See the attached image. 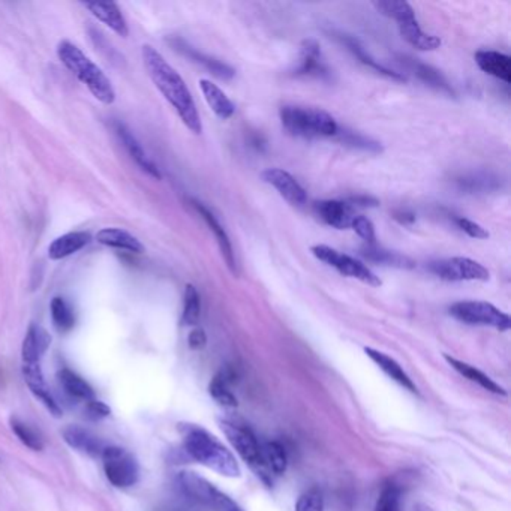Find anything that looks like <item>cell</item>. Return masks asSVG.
<instances>
[{
    "mask_svg": "<svg viewBox=\"0 0 511 511\" xmlns=\"http://www.w3.org/2000/svg\"><path fill=\"white\" fill-rule=\"evenodd\" d=\"M30 392L34 393L38 399L43 402L45 405V408L50 411L54 417H60L62 416V409L59 407V403L56 402V399L53 397L50 388L47 387L44 378L43 379H38V381H32V383H27Z\"/></svg>",
    "mask_w": 511,
    "mask_h": 511,
    "instance_id": "36",
    "label": "cell"
},
{
    "mask_svg": "<svg viewBox=\"0 0 511 511\" xmlns=\"http://www.w3.org/2000/svg\"><path fill=\"white\" fill-rule=\"evenodd\" d=\"M177 50H180L183 54L188 56V58L192 59L193 62L202 64V67H204L210 72V74H213L217 78L231 80L234 75H236V71H234L231 67H228L226 63H222V62H219L213 58H209V56H204L202 53L195 51L192 47L186 45L185 43H182V40H178Z\"/></svg>",
    "mask_w": 511,
    "mask_h": 511,
    "instance_id": "27",
    "label": "cell"
},
{
    "mask_svg": "<svg viewBox=\"0 0 511 511\" xmlns=\"http://www.w3.org/2000/svg\"><path fill=\"white\" fill-rule=\"evenodd\" d=\"M351 228L359 234L364 241H368L369 245H375V240H377L375 226L370 222V219H368L366 216H354L353 222H351Z\"/></svg>",
    "mask_w": 511,
    "mask_h": 511,
    "instance_id": "39",
    "label": "cell"
},
{
    "mask_svg": "<svg viewBox=\"0 0 511 511\" xmlns=\"http://www.w3.org/2000/svg\"><path fill=\"white\" fill-rule=\"evenodd\" d=\"M296 511H324V497L318 488L305 492L297 499Z\"/></svg>",
    "mask_w": 511,
    "mask_h": 511,
    "instance_id": "38",
    "label": "cell"
},
{
    "mask_svg": "<svg viewBox=\"0 0 511 511\" xmlns=\"http://www.w3.org/2000/svg\"><path fill=\"white\" fill-rule=\"evenodd\" d=\"M115 132L119 136L120 143L123 144V147L126 149V152L129 153V156L132 158V161L143 169L144 173H147L149 176L155 177V178L162 177L158 165L147 156V153L144 152L143 145L138 143V140L134 136V134L129 131V129L123 123H115Z\"/></svg>",
    "mask_w": 511,
    "mask_h": 511,
    "instance_id": "13",
    "label": "cell"
},
{
    "mask_svg": "<svg viewBox=\"0 0 511 511\" xmlns=\"http://www.w3.org/2000/svg\"><path fill=\"white\" fill-rule=\"evenodd\" d=\"M165 511H174V508H169V510H165Z\"/></svg>",
    "mask_w": 511,
    "mask_h": 511,
    "instance_id": "45",
    "label": "cell"
},
{
    "mask_svg": "<svg viewBox=\"0 0 511 511\" xmlns=\"http://www.w3.org/2000/svg\"><path fill=\"white\" fill-rule=\"evenodd\" d=\"M261 457L264 468L270 475H282L287 471L288 456L282 444L276 441L265 442L261 445Z\"/></svg>",
    "mask_w": 511,
    "mask_h": 511,
    "instance_id": "29",
    "label": "cell"
},
{
    "mask_svg": "<svg viewBox=\"0 0 511 511\" xmlns=\"http://www.w3.org/2000/svg\"><path fill=\"white\" fill-rule=\"evenodd\" d=\"M180 432L183 435V449L192 460L224 477H240L241 471L234 454L206 429L195 425H180Z\"/></svg>",
    "mask_w": 511,
    "mask_h": 511,
    "instance_id": "2",
    "label": "cell"
},
{
    "mask_svg": "<svg viewBox=\"0 0 511 511\" xmlns=\"http://www.w3.org/2000/svg\"><path fill=\"white\" fill-rule=\"evenodd\" d=\"M475 63L486 74L499 78L504 83H511V59L510 56L492 50H478L475 53Z\"/></svg>",
    "mask_w": 511,
    "mask_h": 511,
    "instance_id": "18",
    "label": "cell"
},
{
    "mask_svg": "<svg viewBox=\"0 0 511 511\" xmlns=\"http://www.w3.org/2000/svg\"><path fill=\"white\" fill-rule=\"evenodd\" d=\"M231 511H240L239 508H234V510H231Z\"/></svg>",
    "mask_w": 511,
    "mask_h": 511,
    "instance_id": "46",
    "label": "cell"
},
{
    "mask_svg": "<svg viewBox=\"0 0 511 511\" xmlns=\"http://www.w3.org/2000/svg\"><path fill=\"white\" fill-rule=\"evenodd\" d=\"M281 123L291 135L300 138H329L339 132L333 116L321 108L285 105L279 111Z\"/></svg>",
    "mask_w": 511,
    "mask_h": 511,
    "instance_id": "4",
    "label": "cell"
},
{
    "mask_svg": "<svg viewBox=\"0 0 511 511\" xmlns=\"http://www.w3.org/2000/svg\"><path fill=\"white\" fill-rule=\"evenodd\" d=\"M188 344L192 348V350H202L207 344V336L202 329H193L189 337H188Z\"/></svg>",
    "mask_w": 511,
    "mask_h": 511,
    "instance_id": "42",
    "label": "cell"
},
{
    "mask_svg": "<svg viewBox=\"0 0 511 511\" xmlns=\"http://www.w3.org/2000/svg\"><path fill=\"white\" fill-rule=\"evenodd\" d=\"M177 484L183 497L195 506L215 511H231L237 508V506L226 495L217 490L212 483L195 473H180L177 475Z\"/></svg>",
    "mask_w": 511,
    "mask_h": 511,
    "instance_id": "5",
    "label": "cell"
},
{
    "mask_svg": "<svg viewBox=\"0 0 511 511\" xmlns=\"http://www.w3.org/2000/svg\"><path fill=\"white\" fill-rule=\"evenodd\" d=\"M444 357H445V360L449 361V364H450V366L454 370L459 372V374L462 377H465L469 381H473V383H477L478 385L483 387L484 390H488V392L495 393V394H502V396L507 394V392L504 390V388H502L499 384L495 383V381L492 378H489L488 375L483 374V372L480 369H477V368L471 366V364H468V363H464V361H460L457 359H454V357H451L449 354H445Z\"/></svg>",
    "mask_w": 511,
    "mask_h": 511,
    "instance_id": "25",
    "label": "cell"
},
{
    "mask_svg": "<svg viewBox=\"0 0 511 511\" xmlns=\"http://www.w3.org/2000/svg\"><path fill=\"white\" fill-rule=\"evenodd\" d=\"M193 207H195L198 210V213L202 216V219L207 222V225L210 226V230H212L215 233V237L217 240V245H219V249H221L222 252V257L226 261V265L230 267V270L236 274L237 273V269H236V258H234V252H233V246H231V240L228 237V234L225 233V230L222 228V225L217 222V219L215 217V215L210 212V210L202 206L201 202L198 201H192Z\"/></svg>",
    "mask_w": 511,
    "mask_h": 511,
    "instance_id": "20",
    "label": "cell"
},
{
    "mask_svg": "<svg viewBox=\"0 0 511 511\" xmlns=\"http://www.w3.org/2000/svg\"><path fill=\"white\" fill-rule=\"evenodd\" d=\"M313 210L324 222L337 230L350 228L354 219L351 206L337 200L316 201L313 204Z\"/></svg>",
    "mask_w": 511,
    "mask_h": 511,
    "instance_id": "14",
    "label": "cell"
},
{
    "mask_svg": "<svg viewBox=\"0 0 511 511\" xmlns=\"http://www.w3.org/2000/svg\"><path fill=\"white\" fill-rule=\"evenodd\" d=\"M58 58L63 67L71 71L99 102L111 105L116 101V92L110 78L104 74L98 64L81 51L80 47L64 39L58 45Z\"/></svg>",
    "mask_w": 511,
    "mask_h": 511,
    "instance_id": "3",
    "label": "cell"
},
{
    "mask_svg": "<svg viewBox=\"0 0 511 511\" xmlns=\"http://www.w3.org/2000/svg\"><path fill=\"white\" fill-rule=\"evenodd\" d=\"M449 312L457 321L471 324V326H489L501 331H506L511 327L510 316L488 302L465 300V302L453 303Z\"/></svg>",
    "mask_w": 511,
    "mask_h": 511,
    "instance_id": "7",
    "label": "cell"
},
{
    "mask_svg": "<svg viewBox=\"0 0 511 511\" xmlns=\"http://www.w3.org/2000/svg\"><path fill=\"white\" fill-rule=\"evenodd\" d=\"M234 378H236L234 372L230 368H225L215 375L212 383L209 385L210 396H212L219 405H222V407H237L236 396L230 390V385L231 383H234Z\"/></svg>",
    "mask_w": 511,
    "mask_h": 511,
    "instance_id": "26",
    "label": "cell"
},
{
    "mask_svg": "<svg viewBox=\"0 0 511 511\" xmlns=\"http://www.w3.org/2000/svg\"><path fill=\"white\" fill-rule=\"evenodd\" d=\"M311 250L320 261L333 267V269H336L340 274L348 276V278L359 279L360 282L368 283L370 287H379L381 283H383L368 265H364L361 261H359V259H355L351 255L339 252V250L326 245L312 246Z\"/></svg>",
    "mask_w": 511,
    "mask_h": 511,
    "instance_id": "8",
    "label": "cell"
},
{
    "mask_svg": "<svg viewBox=\"0 0 511 511\" xmlns=\"http://www.w3.org/2000/svg\"><path fill=\"white\" fill-rule=\"evenodd\" d=\"M221 429L225 433L226 440L230 441L233 449L237 451L239 456L254 469L258 477H261L265 483H272V475L267 473L261 457V445H259L257 436L249 427L240 423H234L230 420H221Z\"/></svg>",
    "mask_w": 511,
    "mask_h": 511,
    "instance_id": "6",
    "label": "cell"
},
{
    "mask_svg": "<svg viewBox=\"0 0 511 511\" xmlns=\"http://www.w3.org/2000/svg\"><path fill=\"white\" fill-rule=\"evenodd\" d=\"M454 222H456L459 228L464 233H466L469 237H473V239H488L489 237V233L486 231L480 224L471 221V219L456 217L454 219Z\"/></svg>",
    "mask_w": 511,
    "mask_h": 511,
    "instance_id": "40",
    "label": "cell"
},
{
    "mask_svg": "<svg viewBox=\"0 0 511 511\" xmlns=\"http://www.w3.org/2000/svg\"><path fill=\"white\" fill-rule=\"evenodd\" d=\"M50 311L54 327L62 331V333H67V331L72 330V327L75 326L74 311H72V307L64 298L54 297L51 300Z\"/></svg>",
    "mask_w": 511,
    "mask_h": 511,
    "instance_id": "31",
    "label": "cell"
},
{
    "mask_svg": "<svg viewBox=\"0 0 511 511\" xmlns=\"http://www.w3.org/2000/svg\"><path fill=\"white\" fill-rule=\"evenodd\" d=\"M201 315V300L197 288L188 283L185 288L183 297V313L182 324L183 326H197Z\"/></svg>",
    "mask_w": 511,
    "mask_h": 511,
    "instance_id": "33",
    "label": "cell"
},
{
    "mask_svg": "<svg viewBox=\"0 0 511 511\" xmlns=\"http://www.w3.org/2000/svg\"><path fill=\"white\" fill-rule=\"evenodd\" d=\"M342 43L348 47V50H350L361 63L366 64V67H370L372 69H375L377 72H379V74H383L388 78H393V80H397V81H407V77H405V75L399 74V72H394L392 69H388V68L383 67L381 63H378L375 59H372L370 56L366 53V50H364V48L359 43H357L354 38L342 36Z\"/></svg>",
    "mask_w": 511,
    "mask_h": 511,
    "instance_id": "30",
    "label": "cell"
},
{
    "mask_svg": "<svg viewBox=\"0 0 511 511\" xmlns=\"http://www.w3.org/2000/svg\"><path fill=\"white\" fill-rule=\"evenodd\" d=\"M91 240V234L86 231H72L63 234V236L54 239L51 245L48 246V258L53 259V261H59V259L74 255L78 250L86 248Z\"/></svg>",
    "mask_w": 511,
    "mask_h": 511,
    "instance_id": "19",
    "label": "cell"
},
{
    "mask_svg": "<svg viewBox=\"0 0 511 511\" xmlns=\"http://www.w3.org/2000/svg\"><path fill=\"white\" fill-rule=\"evenodd\" d=\"M86 10H88L95 19H98L105 26L110 27L112 32L121 38H126L129 35V27L126 19L121 14L120 8L115 2H83Z\"/></svg>",
    "mask_w": 511,
    "mask_h": 511,
    "instance_id": "15",
    "label": "cell"
},
{
    "mask_svg": "<svg viewBox=\"0 0 511 511\" xmlns=\"http://www.w3.org/2000/svg\"><path fill=\"white\" fill-rule=\"evenodd\" d=\"M104 471L116 488H131L140 478V466L131 453L120 447H105L102 451Z\"/></svg>",
    "mask_w": 511,
    "mask_h": 511,
    "instance_id": "9",
    "label": "cell"
},
{
    "mask_svg": "<svg viewBox=\"0 0 511 511\" xmlns=\"http://www.w3.org/2000/svg\"><path fill=\"white\" fill-rule=\"evenodd\" d=\"M416 511H433L431 507H427V506H425V504H418L417 507H416Z\"/></svg>",
    "mask_w": 511,
    "mask_h": 511,
    "instance_id": "44",
    "label": "cell"
},
{
    "mask_svg": "<svg viewBox=\"0 0 511 511\" xmlns=\"http://www.w3.org/2000/svg\"><path fill=\"white\" fill-rule=\"evenodd\" d=\"M397 27H399L401 36L407 40V43L417 48L420 51H433L436 48L441 47V39L435 35L425 34L421 30L420 24L416 19V12L405 15L401 20H397Z\"/></svg>",
    "mask_w": 511,
    "mask_h": 511,
    "instance_id": "12",
    "label": "cell"
},
{
    "mask_svg": "<svg viewBox=\"0 0 511 511\" xmlns=\"http://www.w3.org/2000/svg\"><path fill=\"white\" fill-rule=\"evenodd\" d=\"M63 440L67 441L69 447L78 451H83L88 456L98 457L102 456L104 442L93 432L81 426H68L63 429Z\"/></svg>",
    "mask_w": 511,
    "mask_h": 511,
    "instance_id": "17",
    "label": "cell"
},
{
    "mask_svg": "<svg viewBox=\"0 0 511 511\" xmlns=\"http://www.w3.org/2000/svg\"><path fill=\"white\" fill-rule=\"evenodd\" d=\"M200 87L202 95H204L206 102L209 104V107L212 108V111L219 119L226 120L234 115L236 107H234V104L231 102L228 96L221 91V87H217L209 80H200Z\"/></svg>",
    "mask_w": 511,
    "mask_h": 511,
    "instance_id": "24",
    "label": "cell"
},
{
    "mask_svg": "<svg viewBox=\"0 0 511 511\" xmlns=\"http://www.w3.org/2000/svg\"><path fill=\"white\" fill-rule=\"evenodd\" d=\"M261 177L265 183L273 186L279 192V195L285 198L289 204L302 206L306 202V191L296 180V177H293L289 173L283 171L281 168H267L261 173Z\"/></svg>",
    "mask_w": 511,
    "mask_h": 511,
    "instance_id": "11",
    "label": "cell"
},
{
    "mask_svg": "<svg viewBox=\"0 0 511 511\" xmlns=\"http://www.w3.org/2000/svg\"><path fill=\"white\" fill-rule=\"evenodd\" d=\"M143 63L153 84L162 96L171 104V107L183 121V125L193 134L202 132V123L198 115L195 101L180 74L169 64L164 56L152 45L141 48Z\"/></svg>",
    "mask_w": 511,
    "mask_h": 511,
    "instance_id": "1",
    "label": "cell"
},
{
    "mask_svg": "<svg viewBox=\"0 0 511 511\" xmlns=\"http://www.w3.org/2000/svg\"><path fill=\"white\" fill-rule=\"evenodd\" d=\"M364 353L368 354L369 359L378 364L379 369H383L385 374L390 377L397 384H401L403 388H407L411 393H417V387L412 383V379L408 377L407 372L402 369V366L392 357L387 354L374 350V348H364Z\"/></svg>",
    "mask_w": 511,
    "mask_h": 511,
    "instance_id": "22",
    "label": "cell"
},
{
    "mask_svg": "<svg viewBox=\"0 0 511 511\" xmlns=\"http://www.w3.org/2000/svg\"><path fill=\"white\" fill-rule=\"evenodd\" d=\"M58 378L63 390L71 397H75V399L83 402H91L95 399V392L91 384L86 383L83 378L74 374L72 370L62 369L58 374Z\"/></svg>",
    "mask_w": 511,
    "mask_h": 511,
    "instance_id": "28",
    "label": "cell"
},
{
    "mask_svg": "<svg viewBox=\"0 0 511 511\" xmlns=\"http://www.w3.org/2000/svg\"><path fill=\"white\" fill-rule=\"evenodd\" d=\"M429 272H432L438 278L449 282L457 281H489L490 273L480 263L466 257H453L447 259H438L429 263Z\"/></svg>",
    "mask_w": 511,
    "mask_h": 511,
    "instance_id": "10",
    "label": "cell"
},
{
    "mask_svg": "<svg viewBox=\"0 0 511 511\" xmlns=\"http://www.w3.org/2000/svg\"><path fill=\"white\" fill-rule=\"evenodd\" d=\"M96 240L104 246H108L112 249H120V250H128V252L134 254H141L144 250V246L141 241L138 240L131 233L121 228H115V226H108V228H102L96 233Z\"/></svg>",
    "mask_w": 511,
    "mask_h": 511,
    "instance_id": "21",
    "label": "cell"
},
{
    "mask_svg": "<svg viewBox=\"0 0 511 511\" xmlns=\"http://www.w3.org/2000/svg\"><path fill=\"white\" fill-rule=\"evenodd\" d=\"M363 255L374 263L387 264L393 267H401V269H411L414 267V261L408 257H403L397 252H390L383 248H377L375 245H369L366 249H363Z\"/></svg>",
    "mask_w": 511,
    "mask_h": 511,
    "instance_id": "32",
    "label": "cell"
},
{
    "mask_svg": "<svg viewBox=\"0 0 511 511\" xmlns=\"http://www.w3.org/2000/svg\"><path fill=\"white\" fill-rule=\"evenodd\" d=\"M11 427H12V432L17 435L19 440L30 450L39 451L44 449L43 438H40V435L35 431V429L30 427L27 423H24V421L19 418H11Z\"/></svg>",
    "mask_w": 511,
    "mask_h": 511,
    "instance_id": "34",
    "label": "cell"
},
{
    "mask_svg": "<svg viewBox=\"0 0 511 511\" xmlns=\"http://www.w3.org/2000/svg\"><path fill=\"white\" fill-rule=\"evenodd\" d=\"M351 202H355V204H360V206H377L378 204L377 200L369 198V197H354L351 198Z\"/></svg>",
    "mask_w": 511,
    "mask_h": 511,
    "instance_id": "43",
    "label": "cell"
},
{
    "mask_svg": "<svg viewBox=\"0 0 511 511\" xmlns=\"http://www.w3.org/2000/svg\"><path fill=\"white\" fill-rule=\"evenodd\" d=\"M375 511H401V490L396 484H385L379 493Z\"/></svg>",
    "mask_w": 511,
    "mask_h": 511,
    "instance_id": "37",
    "label": "cell"
},
{
    "mask_svg": "<svg viewBox=\"0 0 511 511\" xmlns=\"http://www.w3.org/2000/svg\"><path fill=\"white\" fill-rule=\"evenodd\" d=\"M86 417L91 418V420H101V418H105L108 417L111 414V409L105 405L104 402H99V401H91V402H86Z\"/></svg>",
    "mask_w": 511,
    "mask_h": 511,
    "instance_id": "41",
    "label": "cell"
},
{
    "mask_svg": "<svg viewBox=\"0 0 511 511\" xmlns=\"http://www.w3.org/2000/svg\"><path fill=\"white\" fill-rule=\"evenodd\" d=\"M296 74L318 77L327 74L326 64L321 60L320 44L315 39H306L300 47V64Z\"/></svg>",
    "mask_w": 511,
    "mask_h": 511,
    "instance_id": "23",
    "label": "cell"
},
{
    "mask_svg": "<svg viewBox=\"0 0 511 511\" xmlns=\"http://www.w3.org/2000/svg\"><path fill=\"white\" fill-rule=\"evenodd\" d=\"M51 344V336L38 324H32L23 340L21 355L24 364L40 363V359Z\"/></svg>",
    "mask_w": 511,
    "mask_h": 511,
    "instance_id": "16",
    "label": "cell"
},
{
    "mask_svg": "<svg viewBox=\"0 0 511 511\" xmlns=\"http://www.w3.org/2000/svg\"><path fill=\"white\" fill-rule=\"evenodd\" d=\"M409 62V67L416 71V75L423 80L425 83L431 84L433 87H436L438 91H442V92H449V93H453V91L450 88V86L447 84V81H445L442 78V75L438 72L436 69H433L432 67H427V64L425 63H418V62H414L412 59H408Z\"/></svg>",
    "mask_w": 511,
    "mask_h": 511,
    "instance_id": "35",
    "label": "cell"
}]
</instances>
